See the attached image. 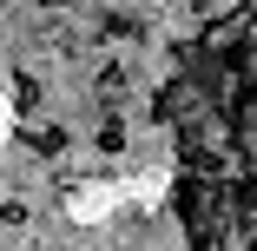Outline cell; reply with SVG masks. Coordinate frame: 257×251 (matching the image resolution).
Masks as SVG:
<instances>
[{
	"label": "cell",
	"mask_w": 257,
	"mask_h": 251,
	"mask_svg": "<svg viewBox=\"0 0 257 251\" xmlns=\"http://www.w3.org/2000/svg\"><path fill=\"white\" fill-rule=\"evenodd\" d=\"M237 251H257V238H250V244H237Z\"/></svg>",
	"instance_id": "obj_3"
},
{
	"label": "cell",
	"mask_w": 257,
	"mask_h": 251,
	"mask_svg": "<svg viewBox=\"0 0 257 251\" xmlns=\"http://www.w3.org/2000/svg\"><path fill=\"white\" fill-rule=\"evenodd\" d=\"M40 7H73V0H40Z\"/></svg>",
	"instance_id": "obj_2"
},
{
	"label": "cell",
	"mask_w": 257,
	"mask_h": 251,
	"mask_svg": "<svg viewBox=\"0 0 257 251\" xmlns=\"http://www.w3.org/2000/svg\"><path fill=\"white\" fill-rule=\"evenodd\" d=\"M237 14H257V0H237Z\"/></svg>",
	"instance_id": "obj_1"
}]
</instances>
